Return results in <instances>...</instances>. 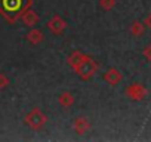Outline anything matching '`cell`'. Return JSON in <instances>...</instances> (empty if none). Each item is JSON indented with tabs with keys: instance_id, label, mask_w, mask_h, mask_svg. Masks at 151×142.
I'll return each mask as SVG.
<instances>
[{
	"instance_id": "1",
	"label": "cell",
	"mask_w": 151,
	"mask_h": 142,
	"mask_svg": "<svg viewBox=\"0 0 151 142\" xmlns=\"http://www.w3.org/2000/svg\"><path fill=\"white\" fill-rule=\"evenodd\" d=\"M31 5L33 0H0V15L8 22L15 24Z\"/></svg>"
},
{
	"instance_id": "2",
	"label": "cell",
	"mask_w": 151,
	"mask_h": 142,
	"mask_svg": "<svg viewBox=\"0 0 151 142\" xmlns=\"http://www.w3.org/2000/svg\"><path fill=\"white\" fill-rule=\"evenodd\" d=\"M98 70H99V64H98L92 56L85 55L83 61L80 62V65L76 68L74 71H76V74H77L82 80L88 82V80H91V79L98 73Z\"/></svg>"
},
{
	"instance_id": "3",
	"label": "cell",
	"mask_w": 151,
	"mask_h": 142,
	"mask_svg": "<svg viewBox=\"0 0 151 142\" xmlns=\"http://www.w3.org/2000/svg\"><path fill=\"white\" fill-rule=\"evenodd\" d=\"M47 123V115L42 113L40 108H33L25 115V124L33 130H42Z\"/></svg>"
},
{
	"instance_id": "4",
	"label": "cell",
	"mask_w": 151,
	"mask_h": 142,
	"mask_svg": "<svg viewBox=\"0 0 151 142\" xmlns=\"http://www.w3.org/2000/svg\"><path fill=\"white\" fill-rule=\"evenodd\" d=\"M124 93L129 99H132L135 102H139V101H144L148 96V89L141 83H132L124 89Z\"/></svg>"
},
{
	"instance_id": "5",
	"label": "cell",
	"mask_w": 151,
	"mask_h": 142,
	"mask_svg": "<svg viewBox=\"0 0 151 142\" xmlns=\"http://www.w3.org/2000/svg\"><path fill=\"white\" fill-rule=\"evenodd\" d=\"M47 28L50 30L52 34L59 36V34H62V33L65 31V28H67V21H65L62 16H59V15H53V16L49 19V22H47Z\"/></svg>"
},
{
	"instance_id": "6",
	"label": "cell",
	"mask_w": 151,
	"mask_h": 142,
	"mask_svg": "<svg viewBox=\"0 0 151 142\" xmlns=\"http://www.w3.org/2000/svg\"><path fill=\"white\" fill-rule=\"evenodd\" d=\"M104 80L110 85V86H117L119 83L123 82V73L117 68H108L104 74Z\"/></svg>"
},
{
	"instance_id": "7",
	"label": "cell",
	"mask_w": 151,
	"mask_h": 142,
	"mask_svg": "<svg viewBox=\"0 0 151 142\" xmlns=\"http://www.w3.org/2000/svg\"><path fill=\"white\" fill-rule=\"evenodd\" d=\"M73 127H74V132L77 133V135H85V133H88L91 130L92 124H91V121H89L88 117H77V118L74 120Z\"/></svg>"
},
{
	"instance_id": "8",
	"label": "cell",
	"mask_w": 151,
	"mask_h": 142,
	"mask_svg": "<svg viewBox=\"0 0 151 142\" xmlns=\"http://www.w3.org/2000/svg\"><path fill=\"white\" fill-rule=\"evenodd\" d=\"M21 19H22V22H24L27 27H34V25L39 22V19H40V18H39V14L30 8V9H27V11L22 14Z\"/></svg>"
},
{
	"instance_id": "9",
	"label": "cell",
	"mask_w": 151,
	"mask_h": 142,
	"mask_svg": "<svg viewBox=\"0 0 151 142\" xmlns=\"http://www.w3.org/2000/svg\"><path fill=\"white\" fill-rule=\"evenodd\" d=\"M85 55L86 53H83V52H80V50H74L70 56H68V59H67V64L73 68V70H76L79 65H80V62L83 61V58H85Z\"/></svg>"
},
{
	"instance_id": "10",
	"label": "cell",
	"mask_w": 151,
	"mask_h": 142,
	"mask_svg": "<svg viewBox=\"0 0 151 142\" xmlns=\"http://www.w3.org/2000/svg\"><path fill=\"white\" fill-rule=\"evenodd\" d=\"M74 95L71 93V92H62L59 96H58V104L62 107V108H70V107H73V104H74Z\"/></svg>"
},
{
	"instance_id": "11",
	"label": "cell",
	"mask_w": 151,
	"mask_h": 142,
	"mask_svg": "<svg viewBox=\"0 0 151 142\" xmlns=\"http://www.w3.org/2000/svg\"><path fill=\"white\" fill-rule=\"evenodd\" d=\"M145 24L144 22H141V21H133L132 24H130V27H129V31H130V34L132 36H135V37H141V36H144V33H145Z\"/></svg>"
},
{
	"instance_id": "12",
	"label": "cell",
	"mask_w": 151,
	"mask_h": 142,
	"mask_svg": "<svg viewBox=\"0 0 151 142\" xmlns=\"http://www.w3.org/2000/svg\"><path fill=\"white\" fill-rule=\"evenodd\" d=\"M27 40H28L31 44H39V43L43 42V33H42L40 30L34 28V30H31V31L27 34Z\"/></svg>"
},
{
	"instance_id": "13",
	"label": "cell",
	"mask_w": 151,
	"mask_h": 142,
	"mask_svg": "<svg viewBox=\"0 0 151 142\" xmlns=\"http://www.w3.org/2000/svg\"><path fill=\"white\" fill-rule=\"evenodd\" d=\"M117 3V0H99V5L104 11H113Z\"/></svg>"
},
{
	"instance_id": "14",
	"label": "cell",
	"mask_w": 151,
	"mask_h": 142,
	"mask_svg": "<svg viewBox=\"0 0 151 142\" xmlns=\"http://www.w3.org/2000/svg\"><path fill=\"white\" fill-rule=\"evenodd\" d=\"M142 55H144V58H145L147 61H150V62H151V44H148V46H145V47H144Z\"/></svg>"
},
{
	"instance_id": "15",
	"label": "cell",
	"mask_w": 151,
	"mask_h": 142,
	"mask_svg": "<svg viewBox=\"0 0 151 142\" xmlns=\"http://www.w3.org/2000/svg\"><path fill=\"white\" fill-rule=\"evenodd\" d=\"M9 85V79L5 76V74H0V89H3Z\"/></svg>"
},
{
	"instance_id": "16",
	"label": "cell",
	"mask_w": 151,
	"mask_h": 142,
	"mask_svg": "<svg viewBox=\"0 0 151 142\" xmlns=\"http://www.w3.org/2000/svg\"><path fill=\"white\" fill-rule=\"evenodd\" d=\"M144 24H145V25H147V27H148V28L151 30V12H150V14H148V16L145 18V21H144Z\"/></svg>"
}]
</instances>
